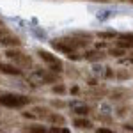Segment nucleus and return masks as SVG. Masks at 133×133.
<instances>
[{"label": "nucleus", "mask_w": 133, "mask_h": 133, "mask_svg": "<svg viewBox=\"0 0 133 133\" xmlns=\"http://www.w3.org/2000/svg\"><path fill=\"white\" fill-rule=\"evenodd\" d=\"M32 101V98L25 94H4L0 96V105L5 108H23Z\"/></svg>", "instance_id": "1"}, {"label": "nucleus", "mask_w": 133, "mask_h": 133, "mask_svg": "<svg viewBox=\"0 0 133 133\" xmlns=\"http://www.w3.org/2000/svg\"><path fill=\"white\" fill-rule=\"evenodd\" d=\"M5 57L12 61L16 66H20V68H30L32 66V59L27 55V53H23L21 50H14V48H9V50L5 51Z\"/></svg>", "instance_id": "2"}, {"label": "nucleus", "mask_w": 133, "mask_h": 133, "mask_svg": "<svg viewBox=\"0 0 133 133\" xmlns=\"http://www.w3.org/2000/svg\"><path fill=\"white\" fill-rule=\"evenodd\" d=\"M37 55H39V59H41L44 64H48V66H50V71L61 73L62 69H64L62 61H61V59H57L55 55H51L50 51H46V50H37Z\"/></svg>", "instance_id": "3"}, {"label": "nucleus", "mask_w": 133, "mask_h": 133, "mask_svg": "<svg viewBox=\"0 0 133 133\" xmlns=\"http://www.w3.org/2000/svg\"><path fill=\"white\" fill-rule=\"evenodd\" d=\"M0 73L4 75H11V76H20L23 69L16 64H7V62H0Z\"/></svg>", "instance_id": "4"}, {"label": "nucleus", "mask_w": 133, "mask_h": 133, "mask_svg": "<svg viewBox=\"0 0 133 133\" xmlns=\"http://www.w3.org/2000/svg\"><path fill=\"white\" fill-rule=\"evenodd\" d=\"M0 46H7V48H20L21 41H20V37H16V36L4 34V36L0 37Z\"/></svg>", "instance_id": "5"}, {"label": "nucleus", "mask_w": 133, "mask_h": 133, "mask_svg": "<svg viewBox=\"0 0 133 133\" xmlns=\"http://www.w3.org/2000/svg\"><path fill=\"white\" fill-rule=\"evenodd\" d=\"M75 126H76L78 130H91L92 123L89 119H76V121H75Z\"/></svg>", "instance_id": "6"}, {"label": "nucleus", "mask_w": 133, "mask_h": 133, "mask_svg": "<svg viewBox=\"0 0 133 133\" xmlns=\"http://www.w3.org/2000/svg\"><path fill=\"white\" fill-rule=\"evenodd\" d=\"M85 59H87V61H101V59H105V53H101L99 50L89 51V53L85 55Z\"/></svg>", "instance_id": "7"}, {"label": "nucleus", "mask_w": 133, "mask_h": 133, "mask_svg": "<svg viewBox=\"0 0 133 133\" xmlns=\"http://www.w3.org/2000/svg\"><path fill=\"white\" fill-rule=\"evenodd\" d=\"M46 119H48L50 123H53V124H61V126L66 123V121H64V117H62V115H59V114H50Z\"/></svg>", "instance_id": "8"}, {"label": "nucleus", "mask_w": 133, "mask_h": 133, "mask_svg": "<svg viewBox=\"0 0 133 133\" xmlns=\"http://www.w3.org/2000/svg\"><path fill=\"white\" fill-rule=\"evenodd\" d=\"M126 51H124V48H121V46H117V48H110L108 50V55H112V57H121V55H124Z\"/></svg>", "instance_id": "9"}, {"label": "nucleus", "mask_w": 133, "mask_h": 133, "mask_svg": "<svg viewBox=\"0 0 133 133\" xmlns=\"http://www.w3.org/2000/svg\"><path fill=\"white\" fill-rule=\"evenodd\" d=\"M98 37H99V39H114V37H117V34H115V32H112V30L99 32V34H98Z\"/></svg>", "instance_id": "10"}, {"label": "nucleus", "mask_w": 133, "mask_h": 133, "mask_svg": "<svg viewBox=\"0 0 133 133\" xmlns=\"http://www.w3.org/2000/svg\"><path fill=\"white\" fill-rule=\"evenodd\" d=\"M117 37H119V39H123V41L133 43V34H131V32H128V34H117Z\"/></svg>", "instance_id": "11"}, {"label": "nucleus", "mask_w": 133, "mask_h": 133, "mask_svg": "<svg viewBox=\"0 0 133 133\" xmlns=\"http://www.w3.org/2000/svg\"><path fill=\"white\" fill-rule=\"evenodd\" d=\"M51 91L55 92V94H64V92H66V87H64L62 83H59V85H53V89H51Z\"/></svg>", "instance_id": "12"}, {"label": "nucleus", "mask_w": 133, "mask_h": 133, "mask_svg": "<svg viewBox=\"0 0 133 133\" xmlns=\"http://www.w3.org/2000/svg\"><path fill=\"white\" fill-rule=\"evenodd\" d=\"M75 112L78 114V115H87V114H89V108H87V107H78Z\"/></svg>", "instance_id": "13"}, {"label": "nucleus", "mask_w": 133, "mask_h": 133, "mask_svg": "<svg viewBox=\"0 0 133 133\" xmlns=\"http://www.w3.org/2000/svg\"><path fill=\"white\" fill-rule=\"evenodd\" d=\"M29 131H36V133H43V131H46L43 126H30L29 128Z\"/></svg>", "instance_id": "14"}, {"label": "nucleus", "mask_w": 133, "mask_h": 133, "mask_svg": "<svg viewBox=\"0 0 133 133\" xmlns=\"http://www.w3.org/2000/svg\"><path fill=\"white\" fill-rule=\"evenodd\" d=\"M51 105H53L55 108H62V107H64L66 103H64V101H57V99H55V101H51Z\"/></svg>", "instance_id": "15"}, {"label": "nucleus", "mask_w": 133, "mask_h": 133, "mask_svg": "<svg viewBox=\"0 0 133 133\" xmlns=\"http://www.w3.org/2000/svg\"><path fill=\"white\" fill-rule=\"evenodd\" d=\"M98 133H112V130H108V128H99Z\"/></svg>", "instance_id": "16"}, {"label": "nucleus", "mask_w": 133, "mask_h": 133, "mask_svg": "<svg viewBox=\"0 0 133 133\" xmlns=\"http://www.w3.org/2000/svg\"><path fill=\"white\" fill-rule=\"evenodd\" d=\"M4 34H7V30H5V29H4V25H2V27H0V37H2Z\"/></svg>", "instance_id": "17"}, {"label": "nucleus", "mask_w": 133, "mask_h": 133, "mask_svg": "<svg viewBox=\"0 0 133 133\" xmlns=\"http://www.w3.org/2000/svg\"><path fill=\"white\" fill-rule=\"evenodd\" d=\"M124 130H130V131H133V126H130V124H126V126H124Z\"/></svg>", "instance_id": "18"}, {"label": "nucleus", "mask_w": 133, "mask_h": 133, "mask_svg": "<svg viewBox=\"0 0 133 133\" xmlns=\"http://www.w3.org/2000/svg\"><path fill=\"white\" fill-rule=\"evenodd\" d=\"M0 27H2V20H0Z\"/></svg>", "instance_id": "19"}, {"label": "nucleus", "mask_w": 133, "mask_h": 133, "mask_svg": "<svg viewBox=\"0 0 133 133\" xmlns=\"http://www.w3.org/2000/svg\"><path fill=\"white\" fill-rule=\"evenodd\" d=\"M130 2H131V4H133V0H130Z\"/></svg>", "instance_id": "20"}]
</instances>
